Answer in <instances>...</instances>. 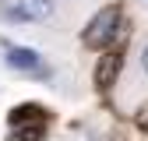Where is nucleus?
I'll return each mask as SVG.
<instances>
[{"mask_svg": "<svg viewBox=\"0 0 148 141\" xmlns=\"http://www.w3.org/2000/svg\"><path fill=\"white\" fill-rule=\"evenodd\" d=\"M21 141H42V127L35 123V127H25L21 131Z\"/></svg>", "mask_w": 148, "mask_h": 141, "instance_id": "nucleus-7", "label": "nucleus"}, {"mask_svg": "<svg viewBox=\"0 0 148 141\" xmlns=\"http://www.w3.org/2000/svg\"><path fill=\"white\" fill-rule=\"evenodd\" d=\"M18 7L25 11L28 21H46L57 14V0H18Z\"/></svg>", "mask_w": 148, "mask_h": 141, "instance_id": "nucleus-3", "label": "nucleus"}, {"mask_svg": "<svg viewBox=\"0 0 148 141\" xmlns=\"http://www.w3.org/2000/svg\"><path fill=\"white\" fill-rule=\"evenodd\" d=\"M134 120H138V127H141V131H148V106H141Z\"/></svg>", "mask_w": 148, "mask_h": 141, "instance_id": "nucleus-8", "label": "nucleus"}, {"mask_svg": "<svg viewBox=\"0 0 148 141\" xmlns=\"http://www.w3.org/2000/svg\"><path fill=\"white\" fill-rule=\"evenodd\" d=\"M120 64H123V57L120 53H106V57L99 60V70H95V81H99V88H109L116 81V70H120Z\"/></svg>", "mask_w": 148, "mask_h": 141, "instance_id": "nucleus-4", "label": "nucleus"}, {"mask_svg": "<svg viewBox=\"0 0 148 141\" xmlns=\"http://www.w3.org/2000/svg\"><path fill=\"white\" fill-rule=\"evenodd\" d=\"M0 18H4V21H11V25H25V21H28V18H25V11L18 7V0H14V4L0 0Z\"/></svg>", "mask_w": 148, "mask_h": 141, "instance_id": "nucleus-5", "label": "nucleus"}, {"mask_svg": "<svg viewBox=\"0 0 148 141\" xmlns=\"http://www.w3.org/2000/svg\"><path fill=\"white\" fill-rule=\"evenodd\" d=\"M116 35H120V4H109V7H102V11L88 21L81 42H85L88 49H106Z\"/></svg>", "mask_w": 148, "mask_h": 141, "instance_id": "nucleus-1", "label": "nucleus"}, {"mask_svg": "<svg viewBox=\"0 0 148 141\" xmlns=\"http://www.w3.org/2000/svg\"><path fill=\"white\" fill-rule=\"evenodd\" d=\"M141 67H145V74H148V42H145V49H141Z\"/></svg>", "mask_w": 148, "mask_h": 141, "instance_id": "nucleus-9", "label": "nucleus"}, {"mask_svg": "<svg viewBox=\"0 0 148 141\" xmlns=\"http://www.w3.org/2000/svg\"><path fill=\"white\" fill-rule=\"evenodd\" d=\"M39 106H18V110L11 113V123H25V120H39Z\"/></svg>", "mask_w": 148, "mask_h": 141, "instance_id": "nucleus-6", "label": "nucleus"}, {"mask_svg": "<svg viewBox=\"0 0 148 141\" xmlns=\"http://www.w3.org/2000/svg\"><path fill=\"white\" fill-rule=\"evenodd\" d=\"M7 67L11 70H25V74H35V70H42V57L32 46H11L7 49Z\"/></svg>", "mask_w": 148, "mask_h": 141, "instance_id": "nucleus-2", "label": "nucleus"}]
</instances>
